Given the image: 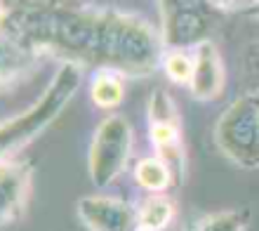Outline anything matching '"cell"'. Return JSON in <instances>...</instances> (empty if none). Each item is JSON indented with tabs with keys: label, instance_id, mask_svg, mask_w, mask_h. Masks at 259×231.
I'll use <instances>...</instances> for the list:
<instances>
[{
	"label": "cell",
	"instance_id": "cell-1",
	"mask_svg": "<svg viewBox=\"0 0 259 231\" xmlns=\"http://www.w3.org/2000/svg\"><path fill=\"white\" fill-rule=\"evenodd\" d=\"M3 38L33 57L146 78L163 64L158 28L135 12L80 3H3Z\"/></svg>",
	"mask_w": 259,
	"mask_h": 231
},
{
	"label": "cell",
	"instance_id": "cell-2",
	"mask_svg": "<svg viewBox=\"0 0 259 231\" xmlns=\"http://www.w3.org/2000/svg\"><path fill=\"white\" fill-rule=\"evenodd\" d=\"M82 81V68L75 64H62L52 75L50 85L24 113L3 121L0 128V158L12 161L21 149H26L35 137H40L62 115L68 102L75 97Z\"/></svg>",
	"mask_w": 259,
	"mask_h": 231
},
{
	"label": "cell",
	"instance_id": "cell-3",
	"mask_svg": "<svg viewBox=\"0 0 259 231\" xmlns=\"http://www.w3.org/2000/svg\"><path fill=\"white\" fill-rule=\"evenodd\" d=\"M214 146L243 170H259V90L238 95L214 123Z\"/></svg>",
	"mask_w": 259,
	"mask_h": 231
},
{
	"label": "cell",
	"instance_id": "cell-4",
	"mask_svg": "<svg viewBox=\"0 0 259 231\" xmlns=\"http://www.w3.org/2000/svg\"><path fill=\"white\" fill-rule=\"evenodd\" d=\"M135 146V130L120 113L106 115L97 125L88 149V175L97 189H106L125 172Z\"/></svg>",
	"mask_w": 259,
	"mask_h": 231
},
{
	"label": "cell",
	"instance_id": "cell-5",
	"mask_svg": "<svg viewBox=\"0 0 259 231\" xmlns=\"http://www.w3.org/2000/svg\"><path fill=\"white\" fill-rule=\"evenodd\" d=\"M146 118H149V139L156 151L153 156L170 168L175 184L182 186L186 179V149L179 125V109L167 90L158 88L151 92Z\"/></svg>",
	"mask_w": 259,
	"mask_h": 231
},
{
	"label": "cell",
	"instance_id": "cell-6",
	"mask_svg": "<svg viewBox=\"0 0 259 231\" xmlns=\"http://www.w3.org/2000/svg\"><path fill=\"white\" fill-rule=\"evenodd\" d=\"M160 17V41L165 52L170 50H196L200 43L207 41V33L214 24V7L212 3H196V0H163L158 3Z\"/></svg>",
	"mask_w": 259,
	"mask_h": 231
},
{
	"label": "cell",
	"instance_id": "cell-7",
	"mask_svg": "<svg viewBox=\"0 0 259 231\" xmlns=\"http://www.w3.org/2000/svg\"><path fill=\"white\" fill-rule=\"evenodd\" d=\"M33 189V165L26 161H3L0 165V219L3 224L19 222L28 210Z\"/></svg>",
	"mask_w": 259,
	"mask_h": 231
},
{
	"label": "cell",
	"instance_id": "cell-8",
	"mask_svg": "<svg viewBox=\"0 0 259 231\" xmlns=\"http://www.w3.org/2000/svg\"><path fill=\"white\" fill-rule=\"evenodd\" d=\"M78 217L90 231H137V208L118 196H85L78 201Z\"/></svg>",
	"mask_w": 259,
	"mask_h": 231
},
{
	"label": "cell",
	"instance_id": "cell-9",
	"mask_svg": "<svg viewBox=\"0 0 259 231\" xmlns=\"http://www.w3.org/2000/svg\"><path fill=\"white\" fill-rule=\"evenodd\" d=\"M224 61L212 41L193 50V78L189 92L196 102H214L224 92Z\"/></svg>",
	"mask_w": 259,
	"mask_h": 231
},
{
	"label": "cell",
	"instance_id": "cell-10",
	"mask_svg": "<svg viewBox=\"0 0 259 231\" xmlns=\"http://www.w3.org/2000/svg\"><path fill=\"white\" fill-rule=\"evenodd\" d=\"M175 203L165 194L146 196L137 208V231H165L175 217Z\"/></svg>",
	"mask_w": 259,
	"mask_h": 231
},
{
	"label": "cell",
	"instance_id": "cell-11",
	"mask_svg": "<svg viewBox=\"0 0 259 231\" xmlns=\"http://www.w3.org/2000/svg\"><path fill=\"white\" fill-rule=\"evenodd\" d=\"M125 88H123V75L113 73V71H97L90 78V99L99 109H116L123 102Z\"/></svg>",
	"mask_w": 259,
	"mask_h": 231
},
{
	"label": "cell",
	"instance_id": "cell-12",
	"mask_svg": "<svg viewBox=\"0 0 259 231\" xmlns=\"http://www.w3.org/2000/svg\"><path fill=\"white\" fill-rule=\"evenodd\" d=\"M135 182L137 186H142L144 191L153 194H163L167 186L175 184L170 168L156 156H146L135 165Z\"/></svg>",
	"mask_w": 259,
	"mask_h": 231
},
{
	"label": "cell",
	"instance_id": "cell-13",
	"mask_svg": "<svg viewBox=\"0 0 259 231\" xmlns=\"http://www.w3.org/2000/svg\"><path fill=\"white\" fill-rule=\"evenodd\" d=\"M35 61H38V57L3 38V88H12L17 78L26 75L28 68L35 66Z\"/></svg>",
	"mask_w": 259,
	"mask_h": 231
},
{
	"label": "cell",
	"instance_id": "cell-14",
	"mask_svg": "<svg viewBox=\"0 0 259 231\" xmlns=\"http://www.w3.org/2000/svg\"><path fill=\"white\" fill-rule=\"evenodd\" d=\"M160 68L165 75L170 78L175 85H184L189 88L193 78V55H186L184 50H170L163 55V64Z\"/></svg>",
	"mask_w": 259,
	"mask_h": 231
},
{
	"label": "cell",
	"instance_id": "cell-15",
	"mask_svg": "<svg viewBox=\"0 0 259 231\" xmlns=\"http://www.w3.org/2000/svg\"><path fill=\"white\" fill-rule=\"evenodd\" d=\"M193 231H245V217L236 210L212 212L200 219Z\"/></svg>",
	"mask_w": 259,
	"mask_h": 231
},
{
	"label": "cell",
	"instance_id": "cell-16",
	"mask_svg": "<svg viewBox=\"0 0 259 231\" xmlns=\"http://www.w3.org/2000/svg\"><path fill=\"white\" fill-rule=\"evenodd\" d=\"M245 71H247V75L259 85V41H254V43L247 45V50H245Z\"/></svg>",
	"mask_w": 259,
	"mask_h": 231
},
{
	"label": "cell",
	"instance_id": "cell-17",
	"mask_svg": "<svg viewBox=\"0 0 259 231\" xmlns=\"http://www.w3.org/2000/svg\"><path fill=\"white\" fill-rule=\"evenodd\" d=\"M252 14H254V17H259V3H257V7H254V12H252Z\"/></svg>",
	"mask_w": 259,
	"mask_h": 231
}]
</instances>
